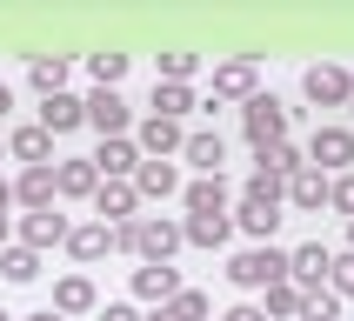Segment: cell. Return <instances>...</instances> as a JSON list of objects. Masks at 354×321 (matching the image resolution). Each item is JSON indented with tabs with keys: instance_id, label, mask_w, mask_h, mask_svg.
<instances>
[{
	"instance_id": "23",
	"label": "cell",
	"mask_w": 354,
	"mask_h": 321,
	"mask_svg": "<svg viewBox=\"0 0 354 321\" xmlns=\"http://www.w3.org/2000/svg\"><path fill=\"white\" fill-rule=\"evenodd\" d=\"M67 74H74V60H67V54H34V60H27V80H34L40 94H60Z\"/></svg>"
},
{
	"instance_id": "4",
	"label": "cell",
	"mask_w": 354,
	"mask_h": 321,
	"mask_svg": "<svg viewBox=\"0 0 354 321\" xmlns=\"http://www.w3.org/2000/svg\"><path fill=\"white\" fill-rule=\"evenodd\" d=\"M301 94L315 100V107H348V100H354V74L335 67V60H315V67L301 74Z\"/></svg>"
},
{
	"instance_id": "6",
	"label": "cell",
	"mask_w": 354,
	"mask_h": 321,
	"mask_svg": "<svg viewBox=\"0 0 354 321\" xmlns=\"http://www.w3.org/2000/svg\"><path fill=\"white\" fill-rule=\"evenodd\" d=\"M180 221H167V214H140L134 221V255L140 261H174V248H180Z\"/></svg>"
},
{
	"instance_id": "34",
	"label": "cell",
	"mask_w": 354,
	"mask_h": 321,
	"mask_svg": "<svg viewBox=\"0 0 354 321\" xmlns=\"http://www.w3.org/2000/svg\"><path fill=\"white\" fill-rule=\"evenodd\" d=\"M308 321H341V295L335 288H308Z\"/></svg>"
},
{
	"instance_id": "3",
	"label": "cell",
	"mask_w": 354,
	"mask_h": 321,
	"mask_svg": "<svg viewBox=\"0 0 354 321\" xmlns=\"http://www.w3.org/2000/svg\"><path fill=\"white\" fill-rule=\"evenodd\" d=\"M308 167H321V174H348V167H354V127L321 120L315 140H308Z\"/></svg>"
},
{
	"instance_id": "30",
	"label": "cell",
	"mask_w": 354,
	"mask_h": 321,
	"mask_svg": "<svg viewBox=\"0 0 354 321\" xmlns=\"http://www.w3.org/2000/svg\"><path fill=\"white\" fill-rule=\"evenodd\" d=\"M0 275L7 281H40V255L20 248V241H7V248H0Z\"/></svg>"
},
{
	"instance_id": "26",
	"label": "cell",
	"mask_w": 354,
	"mask_h": 321,
	"mask_svg": "<svg viewBox=\"0 0 354 321\" xmlns=\"http://www.w3.org/2000/svg\"><path fill=\"white\" fill-rule=\"evenodd\" d=\"M14 201H20V208H54V167H27V174H20L14 181Z\"/></svg>"
},
{
	"instance_id": "22",
	"label": "cell",
	"mask_w": 354,
	"mask_h": 321,
	"mask_svg": "<svg viewBox=\"0 0 354 321\" xmlns=\"http://www.w3.org/2000/svg\"><path fill=\"white\" fill-rule=\"evenodd\" d=\"M67 255H74V261L114 255V228H107V221H87V228H74V235H67Z\"/></svg>"
},
{
	"instance_id": "40",
	"label": "cell",
	"mask_w": 354,
	"mask_h": 321,
	"mask_svg": "<svg viewBox=\"0 0 354 321\" xmlns=\"http://www.w3.org/2000/svg\"><path fill=\"white\" fill-rule=\"evenodd\" d=\"M14 114V87H7V80H0V120Z\"/></svg>"
},
{
	"instance_id": "10",
	"label": "cell",
	"mask_w": 354,
	"mask_h": 321,
	"mask_svg": "<svg viewBox=\"0 0 354 321\" xmlns=\"http://www.w3.org/2000/svg\"><path fill=\"white\" fill-rule=\"evenodd\" d=\"M40 127H47V134H74V127H87V100L80 94H67V87H60V94H40Z\"/></svg>"
},
{
	"instance_id": "14",
	"label": "cell",
	"mask_w": 354,
	"mask_h": 321,
	"mask_svg": "<svg viewBox=\"0 0 354 321\" xmlns=\"http://www.w3.org/2000/svg\"><path fill=\"white\" fill-rule=\"evenodd\" d=\"M87 160L100 167V181H134V167H140V147H134L127 134H114V140H100V147H94Z\"/></svg>"
},
{
	"instance_id": "28",
	"label": "cell",
	"mask_w": 354,
	"mask_h": 321,
	"mask_svg": "<svg viewBox=\"0 0 354 321\" xmlns=\"http://www.w3.org/2000/svg\"><path fill=\"white\" fill-rule=\"evenodd\" d=\"M241 201H254V208H274V214H281V208H288V181H274V174H261V167H254L248 187H241Z\"/></svg>"
},
{
	"instance_id": "33",
	"label": "cell",
	"mask_w": 354,
	"mask_h": 321,
	"mask_svg": "<svg viewBox=\"0 0 354 321\" xmlns=\"http://www.w3.org/2000/svg\"><path fill=\"white\" fill-rule=\"evenodd\" d=\"M167 308H174V315H180V321H207V308H214V301L201 295V288H180V295H174V301H167Z\"/></svg>"
},
{
	"instance_id": "13",
	"label": "cell",
	"mask_w": 354,
	"mask_h": 321,
	"mask_svg": "<svg viewBox=\"0 0 354 321\" xmlns=\"http://www.w3.org/2000/svg\"><path fill=\"white\" fill-rule=\"evenodd\" d=\"M254 94H261V67L248 54L214 67V100H254Z\"/></svg>"
},
{
	"instance_id": "48",
	"label": "cell",
	"mask_w": 354,
	"mask_h": 321,
	"mask_svg": "<svg viewBox=\"0 0 354 321\" xmlns=\"http://www.w3.org/2000/svg\"><path fill=\"white\" fill-rule=\"evenodd\" d=\"M348 114H354V100H348Z\"/></svg>"
},
{
	"instance_id": "47",
	"label": "cell",
	"mask_w": 354,
	"mask_h": 321,
	"mask_svg": "<svg viewBox=\"0 0 354 321\" xmlns=\"http://www.w3.org/2000/svg\"><path fill=\"white\" fill-rule=\"evenodd\" d=\"M0 160H7V147H0Z\"/></svg>"
},
{
	"instance_id": "11",
	"label": "cell",
	"mask_w": 354,
	"mask_h": 321,
	"mask_svg": "<svg viewBox=\"0 0 354 321\" xmlns=\"http://www.w3.org/2000/svg\"><path fill=\"white\" fill-rule=\"evenodd\" d=\"M328 268H335V248H321V241H308V248L288 255V281H295L301 295L308 288H328Z\"/></svg>"
},
{
	"instance_id": "45",
	"label": "cell",
	"mask_w": 354,
	"mask_h": 321,
	"mask_svg": "<svg viewBox=\"0 0 354 321\" xmlns=\"http://www.w3.org/2000/svg\"><path fill=\"white\" fill-rule=\"evenodd\" d=\"M348 255H354V221H348Z\"/></svg>"
},
{
	"instance_id": "18",
	"label": "cell",
	"mask_w": 354,
	"mask_h": 321,
	"mask_svg": "<svg viewBox=\"0 0 354 321\" xmlns=\"http://www.w3.org/2000/svg\"><path fill=\"white\" fill-rule=\"evenodd\" d=\"M201 100H194V87L187 80H154V94H147V114H167V120H187Z\"/></svg>"
},
{
	"instance_id": "31",
	"label": "cell",
	"mask_w": 354,
	"mask_h": 321,
	"mask_svg": "<svg viewBox=\"0 0 354 321\" xmlns=\"http://www.w3.org/2000/svg\"><path fill=\"white\" fill-rule=\"evenodd\" d=\"M234 228H241V235H254V241H268V235L281 228V214H274V208H254V201H241V208H234Z\"/></svg>"
},
{
	"instance_id": "39",
	"label": "cell",
	"mask_w": 354,
	"mask_h": 321,
	"mask_svg": "<svg viewBox=\"0 0 354 321\" xmlns=\"http://www.w3.org/2000/svg\"><path fill=\"white\" fill-rule=\"evenodd\" d=\"M221 321H268V308H254V301H234V308H227Z\"/></svg>"
},
{
	"instance_id": "46",
	"label": "cell",
	"mask_w": 354,
	"mask_h": 321,
	"mask_svg": "<svg viewBox=\"0 0 354 321\" xmlns=\"http://www.w3.org/2000/svg\"><path fill=\"white\" fill-rule=\"evenodd\" d=\"M0 321H14V315H7V308H0Z\"/></svg>"
},
{
	"instance_id": "16",
	"label": "cell",
	"mask_w": 354,
	"mask_h": 321,
	"mask_svg": "<svg viewBox=\"0 0 354 321\" xmlns=\"http://www.w3.org/2000/svg\"><path fill=\"white\" fill-rule=\"evenodd\" d=\"M94 187H100L94 160H60V167H54V194L60 201H94Z\"/></svg>"
},
{
	"instance_id": "1",
	"label": "cell",
	"mask_w": 354,
	"mask_h": 321,
	"mask_svg": "<svg viewBox=\"0 0 354 321\" xmlns=\"http://www.w3.org/2000/svg\"><path fill=\"white\" fill-rule=\"evenodd\" d=\"M227 281H234V288H274V281H288V248H274V241L241 248V255L227 261Z\"/></svg>"
},
{
	"instance_id": "41",
	"label": "cell",
	"mask_w": 354,
	"mask_h": 321,
	"mask_svg": "<svg viewBox=\"0 0 354 321\" xmlns=\"http://www.w3.org/2000/svg\"><path fill=\"white\" fill-rule=\"evenodd\" d=\"M147 321H180V315L167 308V301H160V308H147Z\"/></svg>"
},
{
	"instance_id": "8",
	"label": "cell",
	"mask_w": 354,
	"mask_h": 321,
	"mask_svg": "<svg viewBox=\"0 0 354 321\" xmlns=\"http://www.w3.org/2000/svg\"><path fill=\"white\" fill-rule=\"evenodd\" d=\"M134 147L147 160H167V154H180V147H187V127H180V120H167V114H147L134 127Z\"/></svg>"
},
{
	"instance_id": "27",
	"label": "cell",
	"mask_w": 354,
	"mask_h": 321,
	"mask_svg": "<svg viewBox=\"0 0 354 321\" xmlns=\"http://www.w3.org/2000/svg\"><path fill=\"white\" fill-rule=\"evenodd\" d=\"M180 235L194 241V248H221V241L234 235V214H187V221H180Z\"/></svg>"
},
{
	"instance_id": "9",
	"label": "cell",
	"mask_w": 354,
	"mask_h": 321,
	"mask_svg": "<svg viewBox=\"0 0 354 321\" xmlns=\"http://www.w3.org/2000/svg\"><path fill=\"white\" fill-rule=\"evenodd\" d=\"M94 214L107 221V228L140 221V187H134V181H100V187H94Z\"/></svg>"
},
{
	"instance_id": "21",
	"label": "cell",
	"mask_w": 354,
	"mask_h": 321,
	"mask_svg": "<svg viewBox=\"0 0 354 321\" xmlns=\"http://www.w3.org/2000/svg\"><path fill=\"white\" fill-rule=\"evenodd\" d=\"M54 308H60V315H94V308H100L94 281H87V275H60L54 281Z\"/></svg>"
},
{
	"instance_id": "37",
	"label": "cell",
	"mask_w": 354,
	"mask_h": 321,
	"mask_svg": "<svg viewBox=\"0 0 354 321\" xmlns=\"http://www.w3.org/2000/svg\"><path fill=\"white\" fill-rule=\"evenodd\" d=\"M328 288H335V295H354V255H335V268H328Z\"/></svg>"
},
{
	"instance_id": "15",
	"label": "cell",
	"mask_w": 354,
	"mask_h": 321,
	"mask_svg": "<svg viewBox=\"0 0 354 321\" xmlns=\"http://www.w3.org/2000/svg\"><path fill=\"white\" fill-rule=\"evenodd\" d=\"M7 154L14 160H27V167H54V134H47V127H14V134H7Z\"/></svg>"
},
{
	"instance_id": "43",
	"label": "cell",
	"mask_w": 354,
	"mask_h": 321,
	"mask_svg": "<svg viewBox=\"0 0 354 321\" xmlns=\"http://www.w3.org/2000/svg\"><path fill=\"white\" fill-rule=\"evenodd\" d=\"M27 321H67V315H60V308H40V315H27Z\"/></svg>"
},
{
	"instance_id": "36",
	"label": "cell",
	"mask_w": 354,
	"mask_h": 321,
	"mask_svg": "<svg viewBox=\"0 0 354 321\" xmlns=\"http://www.w3.org/2000/svg\"><path fill=\"white\" fill-rule=\"evenodd\" d=\"M194 67H201V54H160L154 80H194Z\"/></svg>"
},
{
	"instance_id": "19",
	"label": "cell",
	"mask_w": 354,
	"mask_h": 321,
	"mask_svg": "<svg viewBox=\"0 0 354 321\" xmlns=\"http://www.w3.org/2000/svg\"><path fill=\"white\" fill-rule=\"evenodd\" d=\"M288 208H301V214H321V208H328V174H321V167H301V174H288Z\"/></svg>"
},
{
	"instance_id": "42",
	"label": "cell",
	"mask_w": 354,
	"mask_h": 321,
	"mask_svg": "<svg viewBox=\"0 0 354 321\" xmlns=\"http://www.w3.org/2000/svg\"><path fill=\"white\" fill-rule=\"evenodd\" d=\"M7 208H14V181H0V214H7Z\"/></svg>"
},
{
	"instance_id": "24",
	"label": "cell",
	"mask_w": 354,
	"mask_h": 321,
	"mask_svg": "<svg viewBox=\"0 0 354 321\" xmlns=\"http://www.w3.org/2000/svg\"><path fill=\"white\" fill-rule=\"evenodd\" d=\"M180 154L194 160L201 174H221V160H227V140H221L214 127H201V134H187V147H180Z\"/></svg>"
},
{
	"instance_id": "7",
	"label": "cell",
	"mask_w": 354,
	"mask_h": 321,
	"mask_svg": "<svg viewBox=\"0 0 354 321\" xmlns=\"http://www.w3.org/2000/svg\"><path fill=\"white\" fill-rule=\"evenodd\" d=\"M87 127H94L100 140H114V134L134 127V107L120 100V87H94V94H87Z\"/></svg>"
},
{
	"instance_id": "25",
	"label": "cell",
	"mask_w": 354,
	"mask_h": 321,
	"mask_svg": "<svg viewBox=\"0 0 354 321\" xmlns=\"http://www.w3.org/2000/svg\"><path fill=\"white\" fill-rule=\"evenodd\" d=\"M254 167H261V174H274V181H288V174L308 167V154H301L295 140H274V147H261V154H254Z\"/></svg>"
},
{
	"instance_id": "29",
	"label": "cell",
	"mask_w": 354,
	"mask_h": 321,
	"mask_svg": "<svg viewBox=\"0 0 354 321\" xmlns=\"http://www.w3.org/2000/svg\"><path fill=\"white\" fill-rule=\"evenodd\" d=\"M295 315H308V295H301L295 281H274L268 288V321H295Z\"/></svg>"
},
{
	"instance_id": "32",
	"label": "cell",
	"mask_w": 354,
	"mask_h": 321,
	"mask_svg": "<svg viewBox=\"0 0 354 321\" xmlns=\"http://www.w3.org/2000/svg\"><path fill=\"white\" fill-rule=\"evenodd\" d=\"M87 74H94V87H120V74H127V54H87Z\"/></svg>"
},
{
	"instance_id": "12",
	"label": "cell",
	"mask_w": 354,
	"mask_h": 321,
	"mask_svg": "<svg viewBox=\"0 0 354 321\" xmlns=\"http://www.w3.org/2000/svg\"><path fill=\"white\" fill-rule=\"evenodd\" d=\"M174 295H180V275H174V261H140V268H134V301L160 308V301H174Z\"/></svg>"
},
{
	"instance_id": "44",
	"label": "cell",
	"mask_w": 354,
	"mask_h": 321,
	"mask_svg": "<svg viewBox=\"0 0 354 321\" xmlns=\"http://www.w3.org/2000/svg\"><path fill=\"white\" fill-rule=\"evenodd\" d=\"M7 235H14V221H7V214H0V248H7Z\"/></svg>"
},
{
	"instance_id": "17",
	"label": "cell",
	"mask_w": 354,
	"mask_h": 321,
	"mask_svg": "<svg viewBox=\"0 0 354 321\" xmlns=\"http://www.w3.org/2000/svg\"><path fill=\"white\" fill-rule=\"evenodd\" d=\"M134 187H140V201H167V194H180V167H174V160H147V154H140Z\"/></svg>"
},
{
	"instance_id": "38",
	"label": "cell",
	"mask_w": 354,
	"mask_h": 321,
	"mask_svg": "<svg viewBox=\"0 0 354 321\" xmlns=\"http://www.w3.org/2000/svg\"><path fill=\"white\" fill-rule=\"evenodd\" d=\"M94 315H100V321H147L134 301H107V308H94Z\"/></svg>"
},
{
	"instance_id": "20",
	"label": "cell",
	"mask_w": 354,
	"mask_h": 321,
	"mask_svg": "<svg viewBox=\"0 0 354 321\" xmlns=\"http://www.w3.org/2000/svg\"><path fill=\"white\" fill-rule=\"evenodd\" d=\"M180 201H187V214H227V181L221 174H201L180 187Z\"/></svg>"
},
{
	"instance_id": "35",
	"label": "cell",
	"mask_w": 354,
	"mask_h": 321,
	"mask_svg": "<svg viewBox=\"0 0 354 321\" xmlns=\"http://www.w3.org/2000/svg\"><path fill=\"white\" fill-rule=\"evenodd\" d=\"M328 208L354 221V167H348V174H335V181H328Z\"/></svg>"
},
{
	"instance_id": "5",
	"label": "cell",
	"mask_w": 354,
	"mask_h": 321,
	"mask_svg": "<svg viewBox=\"0 0 354 321\" xmlns=\"http://www.w3.org/2000/svg\"><path fill=\"white\" fill-rule=\"evenodd\" d=\"M67 235H74V221L60 214V208H27V214H20V248H34V255L67 248Z\"/></svg>"
},
{
	"instance_id": "2",
	"label": "cell",
	"mask_w": 354,
	"mask_h": 321,
	"mask_svg": "<svg viewBox=\"0 0 354 321\" xmlns=\"http://www.w3.org/2000/svg\"><path fill=\"white\" fill-rule=\"evenodd\" d=\"M241 134L254 140V154H261V147H274V140H288V107H281L274 94L241 100Z\"/></svg>"
}]
</instances>
